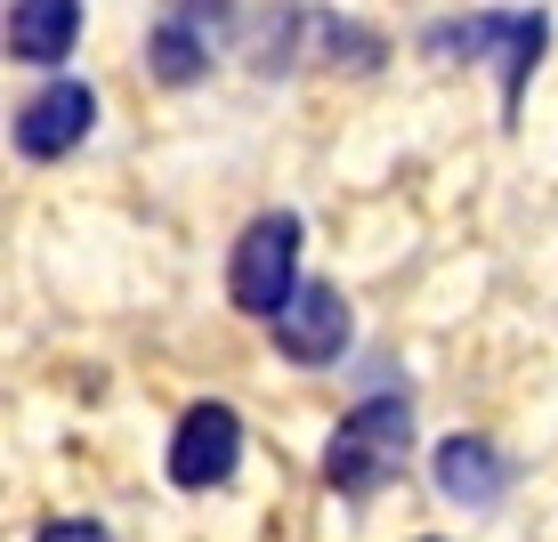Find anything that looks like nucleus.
Returning a JSON list of instances; mask_svg holds the SVG:
<instances>
[{"label": "nucleus", "instance_id": "nucleus-5", "mask_svg": "<svg viewBox=\"0 0 558 542\" xmlns=\"http://www.w3.org/2000/svg\"><path fill=\"white\" fill-rule=\"evenodd\" d=\"M243 461V421L235 405H195V413L179 421V437H170V486L179 494H210L227 486Z\"/></svg>", "mask_w": 558, "mask_h": 542}, {"label": "nucleus", "instance_id": "nucleus-7", "mask_svg": "<svg viewBox=\"0 0 558 542\" xmlns=\"http://www.w3.org/2000/svg\"><path fill=\"white\" fill-rule=\"evenodd\" d=\"M276 348L292 364H332L349 348V300H340V284H300L292 308L276 316Z\"/></svg>", "mask_w": 558, "mask_h": 542}, {"label": "nucleus", "instance_id": "nucleus-2", "mask_svg": "<svg viewBox=\"0 0 558 542\" xmlns=\"http://www.w3.org/2000/svg\"><path fill=\"white\" fill-rule=\"evenodd\" d=\"M300 292V219L292 210H267V219L243 227L235 260H227V300L243 308V316H267L276 324L283 308Z\"/></svg>", "mask_w": 558, "mask_h": 542}, {"label": "nucleus", "instance_id": "nucleus-6", "mask_svg": "<svg viewBox=\"0 0 558 542\" xmlns=\"http://www.w3.org/2000/svg\"><path fill=\"white\" fill-rule=\"evenodd\" d=\"M89 122H98V89L89 82H49L41 98L16 106V154H25V162H57V154H73L89 138Z\"/></svg>", "mask_w": 558, "mask_h": 542}, {"label": "nucleus", "instance_id": "nucleus-8", "mask_svg": "<svg viewBox=\"0 0 558 542\" xmlns=\"http://www.w3.org/2000/svg\"><path fill=\"white\" fill-rule=\"evenodd\" d=\"M437 486H446V502H502V486H510V461H502V445L494 437H446L437 445Z\"/></svg>", "mask_w": 558, "mask_h": 542}, {"label": "nucleus", "instance_id": "nucleus-3", "mask_svg": "<svg viewBox=\"0 0 558 542\" xmlns=\"http://www.w3.org/2000/svg\"><path fill=\"white\" fill-rule=\"evenodd\" d=\"M550 41V16L543 9H502V16H461V25H437L429 49L437 57H502V106H518L534 57Z\"/></svg>", "mask_w": 558, "mask_h": 542}, {"label": "nucleus", "instance_id": "nucleus-9", "mask_svg": "<svg viewBox=\"0 0 558 542\" xmlns=\"http://www.w3.org/2000/svg\"><path fill=\"white\" fill-rule=\"evenodd\" d=\"M73 41H82V0H9V57L57 65Z\"/></svg>", "mask_w": 558, "mask_h": 542}, {"label": "nucleus", "instance_id": "nucleus-10", "mask_svg": "<svg viewBox=\"0 0 558 542\" xmlns=\"http://www.w3.org/2000/svg\"><path fill=\"white\" fill-rule=\"evenodd\" d=\"M41 542H106V527H98V518H49Z\"/></svg>", "mask_w": 558, "mask_h": 542}, {"label": "nucleus", "instance_id": "nucleus-1", "mask_svg": "<svg viewBox=\"0 0 558 542\" xmlns=\"http://www.w3.org/2000/svg\"><path fill=\"white\" fill-rule=\"evenodd\" d=\"M413 454V405L405 397H364L356 413H340L332 445H324V478H332L349 502L380 494Z\"/></svg>", "mask_w": 558, "mask_h": 542}, {"label": "nucleus", "instance_id": "nucleus-4", "mask_svg": "<svg viewBox=\"0 0 558 542\" xmlns=\"http://www.w3.org/2000/svg\"><path fill=\"white\" fill-rule=\"evenodd\" d=\"M219 33H227V0H179V9H162V16H154V33H146L154 82H170V89L203 82L210 57H219Z\"/></svg>", "mask_w": 558, "mask_h": 542}]
</instances>
